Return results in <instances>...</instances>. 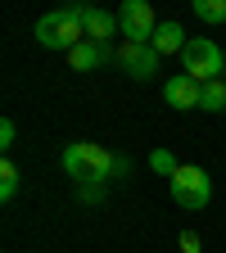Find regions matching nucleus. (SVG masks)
<instances>
[{
	"mask_svg": "<svg viewBox=\"0 0 226 253\" xmlns=\"http://www.w3.org/2000/svg\"><path fill=\"white\" fill-rule=\"evenodd\" d=\"M86 14H90V5H68V9H59V14H45L37 23V41L45 50H63V54L77 50L86 41Z\"/></svg>",
	"mask_w": 226,
	"mask_h": 253,
	"instance_id": "nucleus-1",
	"label": "nucleus"
},
{
	"mask_svg": "<svg viewBox=\"0 0 226 253\" xmlns=\"http://www.w3.org/2000/svg\"><path fill=\"white\" fill-rule=\"evenodd\" d=\"M63 172L82 185H104L113 176V154L104 145H90V140H73L63 149Z\"/></svg>",
	"mask_w": 226,
	"mask_h": 253,
	"instance_id": "nucleus-2",
	"label": "nucleus"
},
{
	"mask_svg": "<svg viewBox=\"0 0 226 253\" xmlns=\"http://www.w3.org/2000/svg\"><path fill=\"white\" fill-rule=\"evenodd\" d=\"M181 68H185V77H195L199 86H208V82H222L226 54H222V45L208 41V37H190V45L181 50Z\"/></svg>",
	"mask_w": 226,
	"mask_h": 253,
	"instance_id": "nucleus-3",
	"label": "nucleus"
},
{
	"mask_svg": "<svg viewBox=\"0 0 226 253\" xmlns=\"http://www.w3.org/2000/svg\"><path fill=\"white\" fill-rule=\"evenodd\" d=\"M168 185H172V204H177L181 212H204L208 199H213V181H208V172H204V168H190V163H181L177 176H172Z\"/></svg>",
	"mask_w": 226,
	"mask_h": 253,
	"instance_id": "nucleus-4",
	"label": "nucleus"
},
{
	"mask_svg": "<svg viewBox=\"0 0 226 253\" xmlns=\"http://www.w3.org/2000/svg\"><path fill=\"white\" fill-rule=\"evenodd\" d=\"M118 27H122L127 41L149 45L154 32H158V18H154V9H149V0H127V5L118 9Z\"/></svg>",
	"mask_w": 226,
	"mask_h": 253,
	"instance_id": "nucleus-5",
	"label": "nucleus"
},
{
	"mask_svg": "<svg viewBox=\"0 0 226 253\" xmlns=\"http://www.w3.org/2000/svg\"><path fill=\"white\" fill-rule=\"evenodd\" d=\"M158 54L154 45H136V41H122L118 50H113V63L127 73V77H136V82H149L154 73H158Z\"/></svg>",
	"mask_w": 226,
	"mask_h": 253,
	"instance_id": "nucleus-6",
	"label": "nucleus"
},
{
	"mask_svg": "<svg viewBox=\"0 0 226 253\" xmlns=\"http://www.w3.org/2000/svg\"><path fill=\"white\" fill-rule=\"evenodd\" d=\"M199 95H204V86H199L195 77H185V73L168 77V86H163V100H168L172 109H199Z\"/></svg>",
	"mask_w": 226,
	"mask_h": 253,
	"instance_id": "nucleus-7",
	"label": "nucleus"
},
{
	"mask_svg": "<svg viewBox=\"0 0 226 253\" xmlns=\"http://www.w3.org/2000/svg\"><path fill=\"white\" fill-rule=\"evenodd\" d=\"M109 59V45H95V41H82L77 50H68V63L77 73H90V68H100V63Z\"/></svg>",
	"mask_w": 226,
	"mask_h": 253,
	"instance_id": "nucleus-8",
	"label": "nucleus"
},
{
	"mask_svg": "<svg viewBox=\"0 0 226 253\" xmlns=\"http://www.w3.org/2000/svg\"><path fill=\"white\" fill-rule=\"evenodd\" d=\"M113 32H122L113 14H104V9H90V14H86V41H95V45H104V41L113 37Z\"/></svg>",
	"mask_w": 226,
	"mask_h": 253,
	"instance_id": "nucleus-9",
	"label": "nucleus"
},
{
	"mask_svg": "<svg viewBox=\"0 0 226 253\" xmlns=\"http://www.w3.org/2000/svg\"><path fill=\"white\" fill-rule=\"evenodd\" d=\"M158 54H177V50H185L190 41H185V32H181V23H158V32H154V41H149Z\"/></svg>",
	"mask_w": 226,
	"mask_h": 253,
	"instance_id": "nucleus-10",
	"label": "nucleus"
},
{
	"mask_svg": "<svg viewBox=\"0 0 226 253\" xmlns=\"http://www.w3.org/2000/svg\"><path fill=\"white\" fill-rule=\"evenodd\" d=\"M199 109H208V113H226V82H208V86H204Z\"/></svg>",
	"mask_w": 226,
	"mask_h": 253,
	"instance_id": "nucleus-11",
	"label": "nucleus"
},
{
	"mask_svg": "<svg viewBox=\"0 0 226 253\" xmlns=\"http://www.w3.org/2000/svg\"><path fill=\"white\" fill-rule=\"evenodd\" d=\"M18 181H23L18 168L5 158V163H0V199H14V195H18Z\"/></svg>",
	"mask_w": 226,
	"mask_h": 253,
	"instance_id": "nucleus-12",
	"label": "nucleus"
},
{
	"mask_svg": "<svg viewBox=\"0 0 226 253\" xmlns=\"http://www.w3.org/2000/svg\"><path fill=\"white\" fill-rule=\"evenodd\" d=\"M195 14L204 23H226V0H195Z\"/></svg>",
	"mask_w": 226,
	"mask_h": 253,
	"instance_id": "nucleus-13",
	"label": "nucleus"
},
{
	"mask_svg": "<svg viewBox=\"0 0 226 253\" xmlns=\"http://www.w3.org/2000/svg\"><path fill=\"white\" fill-rule=\"evenodd\" d=\"M149 168H154V172H158V176H168V181H172V176H177V168H181V163H177V158H172V154H168V149H154V154H149Z\"/></svg>",
	"mask_w": 226,
	"mask_h": 253,
	"instance_id": "nucleus-14",
	"label": "nucleus"
},
{
	"mask_svg": "<svg viewBox=\"0 0 226 253\" xmlns=\"http://www.w3.org/2000/svg\"><path fill=\"white\" fill-rule=\"evenodd\" d=\"M177 244H181V253H199V249H204L199 231H181V240H177Z\"/></svg>",
	"mask_w": 226,
	"mask_h": 253,
	"instance_id": "nucleus-15",
	"label": "nucleus"
},
{
	"mask_svg": "<svg viewBox=\"0 0 226 253\" xmlns=\"http://www.w3.org/2000/svg\"><path fill=\"white\" fill-rule=\"evenodd\" d=\"M18 140V126H14V118H5V122H0V149H9Z\"/></svg>",
	"mask_w": 226,
	"mask_h": 253,
	"instance_id": "nucleus-16",
	"label": "nucleus"
},
{
	"mask_svg": "<svg viewBox=\"0 0 226 253\" xmlns=\"http://www.w3.org/2000/svg\"><path fill=\"white\" fill-rule=\"evenodd\" d=\"M82 199L95 204V199H104V185H82Z\"/></svg>",
	"mask_w": 226,
	"mask_h": 253,
	"instance_id": "nucleus-17",
	"label": "nucleus"
},
{
	"mask_svg": "<svg viewBox=\"0 0 226 253\" xmlns=\"http://www.w3.org/2000/svg\"><path fill=\"white\" fill-rule=\"evenodd\" d=\"M127 172H132V163H127L122 154H113V176H127Z\"/></svg>",
	"mask_w": 226,
	"mask_h": 253,
	"instance_id": "nucleus-18",
	"label": "nucleus"
}]
</instances>
